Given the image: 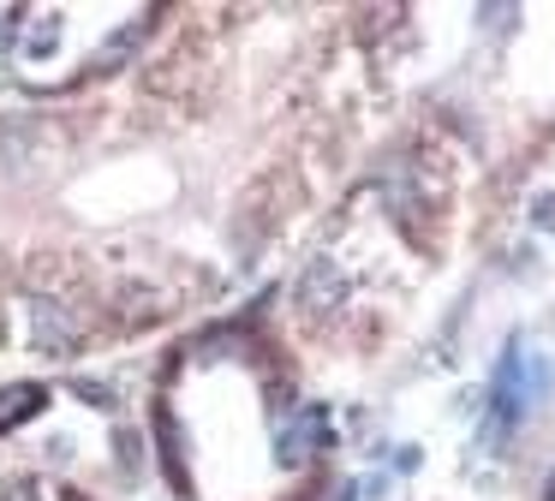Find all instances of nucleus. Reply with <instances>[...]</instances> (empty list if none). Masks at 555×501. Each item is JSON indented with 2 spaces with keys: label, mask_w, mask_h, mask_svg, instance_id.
Returning a JSON list of instances; mask_svg holds the SVG:
<instances>
[{
  "label": "nucleus",
  "mask_w": 555,
  "mask_h": 501,
  "mask_svg": "<svg viewBox=\"0 0 555 501\" xmlns=\"http://www.w3.org/2000/svg\"><path fill=\"white\" fill-rule=\"evenodd\" d=\"M30 341L49 346V352H61V346L73 341V329H66V322L54 317V305H37V310H30Z\"/></svg>",
  "instance_id": "1"
},
{
  "label": "nucleus",
  "mask_w": 555,
  "mask_h": 501,
  "mask_svg": "<svg viewBox=\"0 0 555 501\" xmlns=\"http://www.w3.org/2000/svg\"><path fill=\"white\" fill-rule=\"evenodd\" d=\"M30 406H37V394H30V388H13V394H0V429L13 424V418H25Z\"/></svg>",
  "instance_id": "2"
}]
</instances>
